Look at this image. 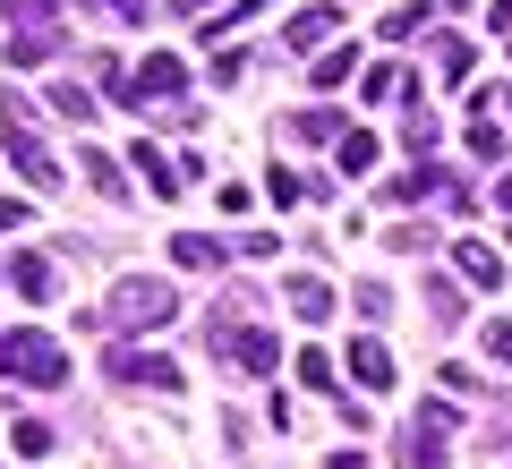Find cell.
<instances>
[{"label": "cell", "instance_id": "obj_1", "mask_svg": "<svg viewBox=\"0 0 512 469\" xmlns=\"http://www.w3.org/2000/svg\"><path fill=\"white\" fill-rule=\"evenodd\" d=\"M214 359L231 367V376H274V367H282V342L231 299V307H214Z\"/></svg>", "mask_w": 512, "mask_h": 469}, {"label": "cell", "instance_id": "obj_2", "mask_svg": "<svg viewBox=\"0 0 512 469\" xmlns=\"http://www.w3.org/2000/svg\"><path fill=\"white\" fill-rule=\"evenodd\" d=\"M0 154L18 163V180H35L43 197L60 188V163H52V145L35 137V120H26V94L18 86H0Z\"/></svg>", "mask_w": 512, "mask_h": 469}, {"label": "cell", "instance_id": "obj_3", "mask_svg": "<svg viewBox=\"0 0 512 469\" xmlns=\"http://www.w3.org/2000/svg\"><path fill=\"white\" fill-rule=\"evenodd\" d=\"M171 316H180V290L154 282V273H120V282H111V299H103V325H120V333L171 325Z\"/></svg>", "mask_w": 512, "mask_h": 469}, {"label": "cell", "instance_id": "obj_4", "mask_svg": "<svg viewBox=\"0 0 512 469\" xmlns=\"http://www.w3.org/2000/svg\"><path fill=\"white\" fill-rule=\"evenodd\" d=\"M0 376L60 393V384H69V350H60L52 333H0Z\"/></svg>", "mask_w": 512, "mask_h": 469}, {"label": "cell", "instance_id": "obj_5", "mask_svg": "<svg viewBox=\"0 0 512 469\" xmlns=\"http://www.w3.org/2000/svg\"><path fill=\"white\" fill-rule=\"evenodd\" d=\"M103 86H111V103H128V111H154V103H180L188 69H180V52H154L137 77H120V69H111Z\"/></svg>", "mask_w": 512, "mask_h": 469}, {"label": "cell", "instance_id": "obj_6", "mask_svg": "<svg viewBox=\"0 0 512 469\" xmlns=\"http://www.w3.org/2000/svg\"><path fill=\"white\" fill-rule=\"evenodd\" d=\"M444 452H453V410H444V401H427V410L393 435V461H402V469H436Z\"/></svg>", "mask_w": 512, "mask_h": 469}, {"label": "cell", "instance_id": "obj_7", "mask_svg": "<svg viewBox=\"0 0 512 469\" xmlns=\"http://www.w3.org/2000/svg\"><path fill=\"white\" fill-rule=\"evenodd\" d=\"M128 154H137V180H146L154 197H188V188L205 180L197 154H163V145H128Z\"/></svg>", "mask_w": 512, "mask_h": 469}, {"label": "cell", "instance_id": "obj_8", "mask_svg": "<svg viewBox=\"0 0 512 469\" xmlns=\"http://www.w3.org/2000/svg\"><path fill=\"white\" fill-rule=\"evenodd\" d=\"M111 376L137 384V393H180V359H163V350H111Z\"/></svg>", "mask_w": 512, "mask_h": 469}, {"label": "cell", "instance_id": "obj_9", "mask_svg": "<svg viewBox=\"0 0 512 469\" xmlns=\"http://www.w3.org/2000/svg\"><path fill=\"white\" fill-rule=\"evenodd\" d=\"M282 299H291V316H299V325H316V333H325V325H333V307H342V290H333L325 273H291V282H282Z\"/></svg>", "mask_w": 512, "mask_h": 469}, {"label": "cell", "instance_id": "obj_10", "mask_svg": "<svg viewBox=\"0 0 512 469\" xmlns=\"http://www.w3.org/2000/svg\"><path fill=\"white\" fill-rule=\"evenodd\" d=\"M342 359H350V384H367V393H393V350H384V333H376V325H367L359 342L342 350Z\"/></svg>", "mask_w": 512, "mask_h": 469}, {"label": "cell", "instance_id": "obj_11", "mask_svg": "<svg viewBox=\"0 0 512 469\" xmlns=\"http://www.w3.org/2000/svg\"><path fill=\"white\" fill-rule=\"evenodd\" d=\"M453 273L470 290H495V282H504V256H495L487 239H453Z\"/></svg>", "mask_w": 512, "mask_h": 469}, {"label": "cell", "instance_id": "obj_12", "mask_svg": "<svg viewBox=\"0 0 512 469\" xmlns=\"http://www.w3.org/2000/svg\"><path fill=\"white\" fill-rule=\"evenodd\" d=\"M410 197H453V171H444V163H419V171H402V180L384 188V205H410Z\"/></svg>", "mask_w": 512, "mask_h": 469}, {"label": "cell", "instance_id": "obj_13", "mask_svg": "<svg viewBox=\"0 0 512 469\" xmlns=\"http://www.w3.org/2000/svg\"><path fill=\"white\" fill-rule=\"evenodd\" d=\"M171 265H188V273H214V265H231V248H222L214 231H180V239H171Z\"/></svg>", "mask_w": 512, "mask_h": 469}, {"label": "cell", "instance_id": "obj_14", "mask_svg": "<svg viewBox=\"0 0 512 469\" xmlns=\"http://www.w3.org/2000/svg\"><path fill=\"white\" fill-rule=\"evenodd\" d=\"M333 26H342V9H333V0H316V9H299V18H291V43H299V52H316Z\"/></svg>", "mask_w": 512, "mask_h": 469}, {"label": "cell", "instance_id": "obj_15", "mask_svg": "<svg viewBox=\"0 0 512 469\" xmlns=\"http://www.w3.org/2000/svg\"><path fill=\"white\" fill-rule=\"evenodd\" d=\"M376 154H384V145L367 137V128H350V137H342V154H333V163H342V180H367V171H376Z\"/></svg>", "mask_w": 512, "mask_h": 469}, {"label": "cell", "instance_id": "obj_16", "mask_svg": "<svg viewBox=\"0 0 512 469\" xmlns=\"http://www.w3.org/2000/svg\"><path fill=\"white\" fill-rule=\"evenodd\" d=\"M52 52H60L52 26H18V35H9V60H18V69H35V60H52Z\"/></svg>", "mask_w": 512, "mask_h": 469}, {"label": "cell", "instance_id": "obj_17", "mask_svg": "<svg viewBox=\"0 0 512 469\" xmlns=\"http://www.w3.org/2000/svg\"><path fill=\"white\" fill-rule=\"evenodd\" d=\"M9 282H18V290H26V299H35V307H43V299H52V290H60V273H52V265H43V256H18V265H9Z\"/></svg>", "mask_w": 512, "mask_h": 469}, {"label": "cell", "instance_id": "obj_18", "mask_svg": "<svg viewBox=\"0 0 512 469\" xmlns=\"http://www.w3.org/2000/svg\"><path fill=\"white\" fill-rule=\"evenodd\" d=\"M299 137H308V145H342L350 128H342V111H325V103H316V111H299Z\"/></svg>", "mask_w": 512, "mask_h": 469}, {"label": "cell", "instance_id": "obj_19", "mask_svg": "<svg viewBox=\"0 0 512 469\" xmlns=\"http://www.w3.org/2000/svg\"><path fill=\"white\" fill-rule=\"evenodd\" d=\"M299 384H308V393H342V376H333V359H325V350H299Z\"/></svg>", "mask_w": 512, "mask_h": 469}, {"label": "cell", "instance_id": "obj_20", "mask_svg": "<svg viewBox=\"0 0 512 469\" xmlns=\"http://www.w3.org/2000/svg\"><path fill=\"white\" fill-rule=\"evenodd\" d=\"M9 444H18L26 461H43V452L60 444V427H43V418H18V435H9Z\"/></svg>", "mask_w": 512, "mask_h": 469}, {"label": "cell", "instance_id": "obj_21", "mask_svg": "<svg viewBox=\"0 0 512 469\" xmlns=\"http://www.w3.org/2000/svg\"><path fill=\"white\" fill-rule=\"evenodd\" d=\"M86 180H94V188H103V197H111V205H120V197H128V171H120V163H111V154H86Z\"/></svg>", "mask_w": 512, "mask_h": 469}, {"label": "cell", "instance_id": "obj_22", "mask_svg": "<svg viewBox=\"0 0 512 469\" xmlns=\"http://www.w3.org/2000/svg\"><path fill=\"white\" fill-rule=\"evenodd\" d=\"M427 18H436V9H427V0H410V9H393V18H384V43H410V35H419Z\"/></svg>", "mask_w": 512, "mask_h": 469}, {"label": "cell", "instance_id": "obj_23", "mask_svg": "<svg viewBox=\"0 0 512 469\" xmlns=\"http://www.w3.org/2000/svg\"><path fill=\"white\" fill-rule=\"evenodd\" d=\"M350 307H359L367 325H384V316H393V290H384V282H367V290H350Z\"/></svg>", "mask_w": 512, "mask_h": 469}, {"label": "cell", "instance_id": "obj_24", "mask_svg": "<svg viewBox=\"0 0 512 469\" xmlns=\"http://www.w3.org/2000/svg\"><path fill=\"white\" fill-rule=\"evenodd\" d=\"M470 60H478V52H470L461 35H444V43H436V69H444V77H470Z\"/></svg>", "mask_w": 512, "mask_h": 469}, {"label": "cell", "instance_id": "obj_25", "mask_svg": "<svg viewBox=\"0 0 512 469\" xmlns=\"http://www.w3.org/2000/svg\"><path fill=\"white\" fill-rule=\"evenodd\" d=\"M52 103H60V120H94V94L86 86H52Z\"/></svg>", "mask_w": 512, "mask_h": 469}, {"label": "cell", "instance_id": "obj_26", "mask_svg": "<svg viewBox=\"0 0 512 469\" xmlns=\"http://www.w3.org/2000/svg\"><path fill=\"white\" fill-rule=\"evenodd\" d=\"M478 342H487V359H495V367H512V316H495V325L478 333Z\"/></svg>", "mask_w": 512, "mask_h": 469}, {"label": "cell", "instance_id": "obj_27", "mask_svg": "<svg viewBox=\"0 0 512 469\" xmlns=\"http://www.w3.org/2000/svg\"><path fill=\"white\" fill-rule=\"evenodd\" d=\"M239 256H248V265H274L282 239H274V231H248V239H239Z\"/></svg>", "mask_w": 512, "mask_h": 469}, {"label": "cell", "instance_id": "obj_28", "mask_svg": "<svg viewBox=\"0 0 512 469\" xmlns=\"http://www.w3.org/2000/svg\"><path fill=\"white\" fill-rule=\"evenodd\" d=\"M265 197H274V205H299V197H308V180H299V171H274V180H265Z\"/></svg>", "mask_w": 512, "mask_h": 469}, {"label": "cell", "instance_id": "obj_29", "mask_svg": "<svg viewBox=\"0 0 512 469\" xmlns=\"http://www.w3.org/2000/svg\"><path fill=\"white\" fill-rule=\"evenodd\" d=\"M470 154H487V163H495V154H504V128H487V120H470Z\"/></svg>", "mask_w": 512, "mask_h": 469}, {"label": "cell", "instance_id": "obj_30", "mask_svg": "<svg viewBox=\"0 0 512 469\" xmlns=\"http://www.w3.org/2000/svg\"><path fill=\"white\" fill-rule=\"evenodd\" d=\"M94 9H111V18H146V0H94Z\"/></svg>", "mask_w": 512, "mask_h": 469}, {"label": "cell", "instance_id": "obj_31", "mask_svg": "<svg viewBox=\"0 0 512 469\" xmlns=\"http://www.w3.org/2000/svg\"><path fill=\"white\" fill-rule=\"evenodd\" d=\"M18 222H26V205H18V197H0V231H18Z\"/></svg>", "mask_w": 512, "mask_h": 469}, {"label": "cell", "instance_id": "obj_32", "mask_svg": "<svg viewBox=\"0 0 512 469\" xmlns=\"http://www.w3.org/2000/svg\"><path fill=\"white\" fill-rule=\"evenodd\" d=\"M427 9H436V18H461V9H470V0H427Z\"/></svg>", "mask_w": 512, "mask_h": 469}, {"label": "cell", "instance_id": "obj_33", "mask_svg": "<svg viewBox=\"0 0 512 469\" xmlns=\"http://www.w3.org/2000/svg\"><path fill=\"white\" fill-rule=\"evenodd\" d=\"M495 26H512V0H495Z\"/></svg>", "mask_w": 512, "mask_h": 469}, {"label": "cell", "instance_id": "obj_34", "mask_svg": "<svg viewBox=\"0 0 512 469\" xmlns=\"http://www.w3.org/2000/svg\"><path fill=\"white\" fill-rule=\"evenodd\" d=\"M495 197H504V214H512V171H504V188H495Z\"/></svg>", "mask_w": 512, "mask_h": 469}, {"label": "cell", "instance_id": "obj_35", "mask_svg": "<svg viewBox=\"0 0 512 469\" xmlns=\"http://www.w3.org/2000/svg\"><path fill=\"white\" fill-rule=\"evenodd\" d=\"M171 9H214V0H171Z\"/></svg>", "mask_w": 512, "mask_h": 469}, {"label": "cell", "instance_id": "obj_36", "mask_svg": "<svg viewBox=\"0 0 512 469\" xmlns=\"http://www.w3.org/2000/svg\"><path fill=\"white\" fill-rule=\"evenodd\" d=\"M504 239H512V222H504Z\"/></svg>", "mask_w": 512, "mask_h": 469}, {"label": "cell", "instance_id": "obj_37", "mask_svg": "<svg viewBox=\"0 0 512 469\" xmlns=\"http://www.w3.org/2000/svg\"><path fill=\"white\" fill-rule=\"evenodd\" d=\"M504 103H512V86H504Z\"/></svg>", "mask_w": 512, "mask_h": 469}]
</instances>
